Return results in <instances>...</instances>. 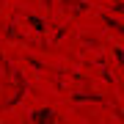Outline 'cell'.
Here are the masks:
<instances>
[{
  "label": "cell",
  "mask_w": 124,
  "mask_h": 124,
  "mask_svg": "<svg viewBox=\"0 0 124 124\" xmlns=\"http://www.w3.org/2000/svg\"><path fill=\"white\" fill-rule=\"evenodd\" d=\"M31 121H36V124H53L55 121V113H53V108H41V110H36L31 116Z\"/></svg>",
  "instance_id": "cell-1"
},
{
  "label": "cell",
  "mask_w": 124,
  "mask_h": 124,
  "mask_svg": "<svg viewBox=\"0 0 124 124\" xmlns=\"http://www.w3.org/2000/svg\"><path fill=\"white\" fill-rule=\"evenodd\" d=\"M28 25H33V31H36V33H44V31H47V25L41 22L39 17H33V14H28Z\"/></svg>",
  "instance_id": "cell-2"
}]
</instances>
